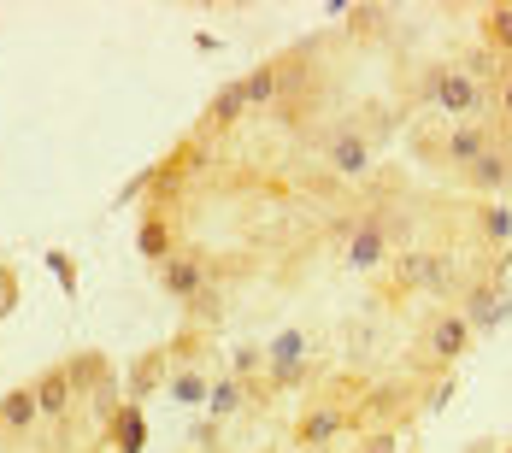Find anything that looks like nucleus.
Segmentation results:
<instances>
[{"label":"nucleus","mask_w":512,"mask_h":453,"mask_svg":"<svg viewBox=\"0 0 512 453\" xmlns=\"http://www.w3.org/2000/svg\"><path fill=\"white\" fill-rule=\"evenodd\" d=\"M330 242H336L342 271H354V277H377V271L401 253V242H407V218H395L383 201H359L354 212L336 218Z\"/></svg>","instance_id":"nucleus-1"},{"label":"nucleus","mask_w":512,"mask_h":453,"mask_svg":"<svg viewBox=\"0 0 512 453\" xmlns=\"http://www.w3.org/2000/svg\"><path fill=\"white\" fill-rule=\"evenodd\" d=\"M477 277V265L460 259V253L448 248H401L389 265H383V301H407V295H430V301L454 306L460 301V289Z\"/></svg>","instance_id":"nucleus-2"},{"label":"nucleus","mask_w":512,"mask_h":453,"mask_svg":"<svg viewBox=\"0 0 512 453\" xmlns=\"http://www.w3.org/2000/svg\"><path fill=\"white\" fill-rule=\"evenodd\" d=\"M412 106H424L436 124H477V118H501L495 89H483L460 59H430L412 77Z\"/></svg>","instance_id":"nucleus-3"},{"label":"nucleus","mask_w":512,"mask_h":453,"mask_svg":"<svg viewBox=\"0 0 512 453\" xmlns=\"http://www.w3.org/2000/svg\"><path fill=\"white\" fill-rule=\"evenodd\" d=\"M389 130H395V112H389V106H354V112H342V118L324 130V142H318L330 177L365 183V177L377 171V153L389 142Z\"/></svg>","instance_id":"nucleus-4"},{"label":"nucleus","mask_w":512,"mask_h":453,"mask_svg":"<svg viewBox=\"0 0 512 453\" xmlns=\"http://www.w3.org/2000/svg\"><path fill=\"white\" fill-rule=\"evenodd\" d=\"M507 136V124L501 118H477V124H436V130H412V159H424L430 171H448V177H460L465 165L477 159L483 148H495Z\"/></svg>","instance_id":"nucleus-5"},{"label":"nucleus","mask_w":512,"mask_h":453,"mask_svg":"<svg viewBox=\"0 0 512 453\" xmlns=\"http://www.w3.org/2000/svg\"><path fill=\"white\" fill-rule=\"evenodd\" d=\"M365 389V383H359ZM359 389L348 395V389H318V395H307V406H301V418H295V448L301 453H330L336 442H348V436H359Z\"/></svg>","instance_id":"nucleus-6"},{"label":"nucleus","mask_w":512,"mask_h":453,"mask_svg":"<svg viewBox=\"0 0 512 453\" xmlns=\"http://www.w3.org/2000/svg\"><path fill=\"white\" fill-rule=\"evenodd\" d=\"M312 377H318V359H312V336L307 330H277L265 342V377L248 383L254 389V406H265V395H301Z\"/></svg>","instance_id":"nucleus-7"},{"label":"nucleus","mask_w":512,"mask_h":453,"mask_svg":"<svg viewBox=\"0 0 512 453\" xmlns=\"http://www.w3.org/2000/svg\"><path fill=\"white\" fill-rule=\"evenodd\" d=\"M471 324H465L454 306H436L418 318V336H412V377H436V371H454L465 353H471Z\"/></svg>","instance_id":"nucleus-8"},{"label":"nucleus","mask_w":512,"mask_h":453,"mask_svg":"<svg viewBox=\"0 0 512 453\" xmlns=\"http://www.w3.org/2000/svg\"><path fill=\"white\" fill-rule=\"evenodd\" d=\"M359 430H401L412 412H418V377H383V383H365L359 389Z\"/></svg>","instance_id":"nucleus-9"},{"label":"nucleus","mask_w":512,"mask_h":453,"mask_svg":"<svg viewBox=\"0 0 512 453\" xmlns=\"http://www.w3.org/2000/svg\"><path fill=\"white\" fill-rule=\"evenodd\" d=\"M201 165H206V142L201 136H183L165 159L148 165V206H154V212H171V201L183 195V183H189Z\"/></svg>","instance_id":"nucleus-10"},{"label":"nucleus","mask_w":512,"mask_h":453,"mask_svg":"<svg viewBox=\"0 0 512 453\" xmlns=\"http://www.w3.org/2000/svg\"><path fill=\"white\" fill-rule=\"evenodd\" d=\"M454 312L471 324V336H495L501 324H512V289H507V283H489V277L477 271V277L460 289Z\"/></svg>","instance_id":"nucleus-11"},{"label":"nucleus","mask_w":512,"mask_h":453,"mask_svg":"<svg viewBox=\"0 0 512 453\" xmlns=\"http://www.w3.org/2000/svg\"><path fill=\"white\" fill-rule=\"evenodd\" d=\"M460 189L477 201H507L512 195V136H501L495 148H483L471 165L460 171Z\"/></svg>","instance_id":"nucleus-12"},{"label":"nucleus","mask_w":512,"mask_h":453,"mask_svg":"<svg viewBox=\"0 0 512 453\" xmlns=\"http://www.w3.org/2000/svg\"><path fill=\"white\" fill-rule=\"evenodd\" d=\"M154 283H159V295H165V301H195L206 283H212V265H206L201 248H189V242H183L165 265H154Z\"/></svg>","instance_id":"nucleus-13"},{"label":"nucleus","mask_w":512,"mask_h":453,"mask_svg":"<svg viewBox=\"0 0 512 453\" xmlns=\"http://www.w3.org/2000/svg\"><path fill=\"white\" fill-rule=\"evenodd\" d=\"M30 389H36V406H42V418H48V424H65V418L83 406V395L71 389V371H65V365L36 371V377H30Z\"/></svg>","instance_id":"nucleus-14"},{"label":"nucleus","mask_w":512,"mask_h":453,"mask_svg":"<svg viewBox=\"0 0 512 453\" xmlns=\"http://www.w3.org/2000/svg\"><path fill=\"white\" fill-rule=\"evenodd\" d=\"M242 118H248V95H242V77H230L224 89H212L201 124H195V136H201V142H206V136H230Z\"/></svg>","instance_id":"nucleus-15"},{"label":"nucleus","mask_w":512,"mask_h":453,"mask_svg":"<svg viewBox=\"0 0 512 453\" xmlns=\"http://www.w3.org/2000/svg\"><path fill=\"white\" fill-rule=\"evenodd\" d=\"M48 418H42V406H36V389L30 383H18V389H6L0 395V442H24V436H36Z\"/></svg>","instance_id":"nucleus-16"},{"label":"nucleus","mask_w":512,"mask_h":453,"mask_svg":"<svg viewBox=\"0 0 512 453\" xmlns=\"http://www.w3.org/2000/svg\"><path fill=\"white\" fill-rule=\"evenodd\" d=\"M177 248H183V236H177V218L148 206V212H142V224H136V253H142L148 265H165Z\"/></svg>","instance_id":"nucleus-17"},{"label":"nucleus","mask_w":512,"mask_h":453,"mask_svg":"<svg viewBox=\"0 0 512 453\" xmlns=\"http://www.w3.org/2000/svg\"><path fill=\"white\" fill-rule=\"evenodd\" d=\"M177 365H171V353H165V342L159 348H148L136 365H130V377H124V401H148L154 389H165V377H171Z\"/></svg>","instance_id":"nucleus-18"},{"label":"nucleus","mask_w":512,"mask_h":453,"mask_svg":"<svg viewBox=\"0 0 512 453\" xmlns=\"http://www.w3.org/2000/svg\"><path fill=\"white\" fill-rule=\"evenodd\" d=\"M242 95H248V118L254 112H277L283 106V59H265L242 77Z\"/></svg>","instance_id":"nucleus-19"},{"label":"nucleus","mask_w":512,"mask_h":453,"mask_svg":"<svg viewBox=\"0 0 512 453\" xmlns=\"http://www.w3.org/2000/svg\"><path fill=\"white\" fill-rule=\"evenodd\" d=\"M477 42L495 53L501 65H512V0H495L477 12Z\"/></svg>","instance_id":"nucleus-20"},{"label":"nucleus","mask_w":512,"mask_h":453,"mask_svg":"<svg viewBox=\"0 0 512 453\" xmlns=\"http://www.w3.org/2000/svg\"><path fill=\"white\" fill-rule=\"evenodd\" d=\"M106 442L118 453H142L148 448V418H142V401H124L112 418H106Z\"/></svg>","instance_id":"nucleus-21"},{"label":"nucleus","mask_w":512,"mask_h":453,"mask_svg":"<svg viewBox=\"0 0 512 453\" xmlns=\"http://www.w3.org/2000/svg\"><path fill=\"white\" fill-rule=\"evenodd\" d=\"M248 406H254V389H248L242 377H230V371L212 377V389H206V418L224 424V418H236V412H248Z\"/></svg>","instance_id":"nucleus-22"},{"label":"nucleus","mask_w":512,"mask_h":453,"mask_svg":"<svg viewBox=\"0 0 512 453\" xmlns=\"http://www.w3.org/2000/svg\"><path fill=\"white\" fill-rule=\"evenodd\" d=\"M471 230H477V242L483 248H512V206L507 201H483L477 206V218H471Z\"/></svg>","instance_id":"nucleus-23"},{"label":"nucleus","mask_w":512,"mask_h":453,"mask_svg":"<svg viewBox=\"0 0 512 453\" xmlns=\"http://www.w3.org/2000/svg\"><path fill=\"white\" fill-rule=\"evenodd\" d=\"M224 324V289L218 283H206L195 301H183V330H195V336H212Z\"/></svg>","instance_id":"nucleus-24"},{"label":"nucleus","mask_w":512,"mask_h":453,"mask_svg":"<svg viewBox=\"0 0 512 453\" xmlns=\"http://www.w3.org/2000/svg\"><path fill=\"white\" fill-rule=\"evenodd\" d=\"M65 371H71V389H77V395H83V401H89V395H95V389H101L106 377H118V371H112V365H106V353H95V348L71 353V359H65Z\"/></svg>","instance_id":"nucleus-25"},{"label":"nucleus","mask_w":512,"mask_h":453,"mask_svg":"<svg viewBox=\"0 0 512 453\" xmlns=\"http://www.w3.org/2000/svg\"><path fill=\"white\" fill-rule=\"evenodd\" d=\"M206 389H212L206 365H183V371L165 377V401H177V406H206Z\"/></svg>","instance_id":"nucleus-26"},{"label":"nucleus","mask_w":512,"mask_h":453,"mask_svg":"<svg viewBox=\"0 0 512 453\" xmlns=\"http://www.w3.org/2000/svg\"><path fill=\"white\" fill-rule=\"evenodd\" d=\"M460 395V377L454 371H436V377H418V412H448Z\"/></svg>","instance_id":"nucleus-27"},{"label":"nucleus","mask_w":512,"mask_h":453,"mask_svg":"<svg viewBox=\"0 0 512 453\" xmlns=\"http://www.w3.org/2000/svg\"><path fill=\"white\" fill-rule=\"evenodd\" d=\"M454 59H460V65L471 71V77H477V83H483V89H501V71H507V65H501L495 53L483 48V42H471V48L454 53Z\"/></svg>","instance_id":"nucleus-28"},{"label":"nucleus","mask_w":512,"mask_h":453,"mask_svg":"<svg viewBox=\"0 0 512 453\" xmlns=\"http://www.w3.org/2000/svg\"><path fill=\"white\" fill-rule=\"evenodd\" d=\"M230 377L259 383V377H265V348H259V342H242V348L230 353Z\"/></svg>","instance_id":"nucleus-29"},{"label":"nucleus","mask_w":512,"mask_h":453,"mask_svg":"<svg viewBox=\"0 0 512 453\" xmlns=\"http://www.w3.org/2000/svg\"><path fill=\"white\" fill-rule=\"evenodd\" d=\"M189 453H224V424L218 418H195L189 424Z\"/></svg>","instance_id":"nucleus-30"},{"label":"nucleus","mask_w":512,"mask_h":453,"mask_svg":"<svg viewBox=\"0 0 512 453\" xmlns=\"http://www.w3.org/2000/svg\"><path fill=\"white\" fill-rule=\"evenodd\" d=\"M48 271L59 277V289H65V295L77 301V265H71V253H65V248H53V253H48Z\"/></svg>","instance_id":"nucleus-31"},{"label":"nucleus","mask_w":512,"mask_h":453,"mask_svg":"<svg viewBox=\"0 0 512 453\" xmlns=\"http://www.w3.org/2000/svg\"><path fill=\"white\" fill-rule=\"evenodd\" d=\"M359 453H401V430H359Z\"/></svg>","instance_id":"nucleus-32"},{"label":"nucleus","mask_w":512,"mask_h":453,"mask_svg":"<svg viewBox=\"0 0 512 453\" xmlns=\"http://www.w3.org/2000/svg\"><path fill=\"white\" fill-rule=\"evenodd\" d=\"M348 18H354L359 36H377V30H383V18H389V6H348Z\"/></svg>","instance_id":"nucleus-33"},{"label":"nucleus","mask_w":512,"mask_h":453,"mask_svg":"<svg viewBox=\"0 0 512 453\" xmlns=\"http://www.w3.org/2000/svg\"><path fill=\"white\" fill-rule=\"evenodd\" d=\"M495 112H501V124H507V136H512V65L501 71V89H495Z\"/></svg>","instance_id":"nucleus-34"},{"label":"nucleus","mask_w":512,"mask_h":453,"mask_svg":"<svg viewBox=\"0 0 512 453\" xmlns=\"http://www.w3.org/2000/svg\"><path fill=\"white\" fill-rule=\"evenodd\" d=\"M501 453H512V442H507V448H501Z\"/></svg>","instance_id":"nucleus-35"},{"label":"nucleus","mask_w":512,"mask_h":453,"mask_svg":"<svg viewBox=\"0 0 512 453\" xmlns=\"http://www.w3.org/2000/svg\"><path fill=\"white\" fill-rule=\"evenodd\" d=\"M254 453H259V448H254Z\"/></svg>","instance_id":"nucleus-36"}]
</instances>
